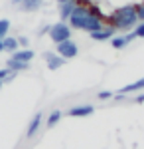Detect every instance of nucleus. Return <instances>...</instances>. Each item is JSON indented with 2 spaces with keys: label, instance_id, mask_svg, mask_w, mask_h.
I'll use <instances>...</instances> for the list:
<instances>
[{
  "label": "nucleus",
  "instance_id": "obj_1",
  "mask_svg": "<svg viewBox=\"0 0 144 149\" xmlns=\"http://www.w3.org/2000/svg\"><path fill=\"white\" fill-rule=\"evenodd\" d=\"M67 22H69L71 28L83 30V32H89V34L103 28V18H99L97 14H93V10L89 6H85V4H77Z\"/></svg>",
  "mask_w": 144,
  "mask_h": 149
},
{
  "label": "nucleus",
  "instance_id": "obj_2",
  "mask_svg": "<svg viewBox=\"0 0 144 149\" xmlns=\"http://www.w3.org/2000/svg\"><path fill=\"white\" fill-rule=\"evenodd\" d=\"M107 20H109V24H111L112 28L122 30V32L136 28V24H138V16H136V4H124V6L115 8V10H112L111 14L107 16Z\"/></svg>",
  "mask_w": 144,
  "mask_h": 149
},
{
  "label": "nucleus",
  "instance_id": "obj_3",
  "mask_svg": "<svg viewBox=\"0 0 144 149\" xmlns=\"http://www.w3.org/2000/svg\"><path fill=\"white\" fill-rule=\"evenodd\" d=\"M49 38H51V42L53 44H59V42H65L71 38V26L63 20H59L57 24H53L51 28H49Z\"/></svg>",
  "mask_w": 144,
  "mask_h": 149
},
{
  "label": "nucleus",
  "instance_id": "obj_4",
  "mask_svg": "<svg viewBox=\"0 0 144 149\" xmlns=\"http://www.w3.org/2000/svg\"><path fill=\"white\" fill-rule=\"evenodd\" d=\"M57 46V54L61 58H65V60H71V58H75L79 54V48L77 44L69 38V40H65V42H59V44H56Z\"/></svg>",
  "mask_w": 144,
  "mask_h": 149
},
{
  "label": "nucleus",
  "instance_id": "obj_5",
  "mask_svg": "<svg viewBox=\"0 0 144 149\" xmlns=\"http://www.w3.org/2000/svg\"><path fill=\"white\" fill-rule=\"evenodd\" d=\"M44 60L45 64H47V68L51 70V72H56V70H59L63 64H65L67 60L65 58H61L57 52H44Z\"/></svg>",
  "mask_w": 144,
  "mask_h": 149
},
{
  "label": "nucleus",
  "instance_id": "obj_6",
  "mask_svg": "<svg viewBox=\"0 0 144 149\" xmlns=\"http://www.w3.org/2000/svg\"><path fill=\"white\" fill-rule=\"evenodd\" d=\"M115 32H117V28H112L111 24H109V26H103L97 32H91V38L95 42H107V40H111L112 36H115Z\"/></svg>",
  "mask_w": 144,
  "mask_h": 149
},
{
  "label": "nucleus",
  "instance_id": "obj_7",
  "mask_svg": "<svg viewBox=\"0 0 144 149\" xmlns=\"http://www.w3.org/2000/svg\"><path fill=\"white\" fill-rule=\"evenodd\" d=\"M134 38H138L134 30L130 32V34H124V36H112V38H111V46L115 48V50H122L126 44H130Z\"/></svg>",
  "mask_w": 144,
  "mask_h": 149
},
{
  "label": "nucleus",
  "instance_id": "obj_8",
  "mask_svg": "<svg viewBox=\"0 0 144 149\" xmlns=\"http://www.w3.org/2000/svg\"><path fill=\"white\" fill-rule=\"evenodd\" d=\"M42 121H44V113H42V111H36L34 117L30 119V125L26 129V135H28V137H34V135L38 133V129L42 127Z\"/></svg>",
  "mask_w": 144,
  "mask_h": 149
},
{
  "label": "nucleus",
  "instance_id": "obj_9",
  "mask_svg": "<svg viewBox=\"0 0 144 149\" xmlns=\"http://www.w3.org/2000/svg\"><path fill=\"white\" fill-rule=\"evenodd\" d=\"M93 111H95V107L89 105V103H85V105H75V107H71V109L67 111V115H69V117H87V115H91Z\"/></svg>",
  "mask_w": 144,
  "mask_h": 149
},
{
  "label": "nucleus",
  "instance_id": "obj_10",
  "mask_svg": "<svg viewBox=\"0 0 144 149\" xmlns=\"http://www.w3.org/2000/svg\"><path fill=\"white\" fill-rule=\"evenodd\" d=\"M75 6H77V2H75V0L59 4V18H61L63 22H67V20H69V16H71V14H73V10H75Z\"/></svg>",
  "mask_w": 144,
  "mask_h": 149
},
{
  "label": "nucleus",
  "instance_id": "obj_11",
  "mask_svg": "<svg viewBox=\"0 0 144 149\" xmlns=\"http://www.w3.org/2000/svg\"><path fill=\"white\" fill-rule=\"evenodd\" d=\"M42 6H44V0H22L18 8L22 12H38Z\"/></svg>",
  "mask_w": 144,
  "mask_h": 149
},
{
  "label": "nucleus",
  "instance_id": "obj_12",
  "mask_svg": "<svg viewBox=\"0 0 144 149\" xmlns=\"http://www.w3.org/2000/svg\"><path fill=\"white\" fill-rule=\"evenodd\" d=\"M34 56H36V54H34V50H30V48H20V50H16L10 58L20 60V62H32Z\"/></svg>",
  "mask_w": 144,
  "mask_h": 149
},
{
  "label": "nucleus",
  "instance_id": "obj_13",
  "mask_svg": "<svg viewBox=\"0 0 144 149\" xmlns=\"http://www.w3.org/2000/svg\"><path fill=\"white\" fill-rule=\"evenodd\" d=\"M6 68L18 74V72H24V70H30V62H20V60H14V58H10V60L6 62Z\"/></svg>",
  "mask_w": 144,
  "mask_h": 149
},
{
  "label": "nucleus",
  "instance_id": "obj_14",
  "mask_svg": "<svg viewBox=\"0 0 144 149\" xmlns=\"http://www.w3.org/2000/svg\"><path fill=\"white\" fill-rule=\"evenodd\" d=\"M140 90H144V78H140V80L132 81V84H128V86H124V88H121L119 90V93H132V92H140Z\"/></svg>",
  "mask_w": 144,
  "mask_h": 149
},
{
  "label": "nucleus",
  "instance_id": "obj_15",
  "mask_svg": "<svg viewBox=\"0 0 144 149\" xmlns=\"http://www.w3.org/2000/svg\"><path fill=\"white\" fill-rule=\"evenodd\" d=\"M61 117H63V111L61 109H53L51 113L47 115V119H45V125L47 127H56L59 121H61Z\"/></svg>",
  "mask_w": 144,
  "mask_h": 149
},
{
  "label": "nucleus",
  "instance_id": "obj_16",
  "mask_svg": "<svg viewBox=\"0 0 144 149\" xmlns=\"http://www.w3.org/2000/svg\"><path fill=\"white\" fill-rule=\"evenodd\" d=\"M2 42H4V52H10V54H14L16 50H20L18 38H10V36H6Z\"/></svg>",
  "mask_w": 144,
  "mask_h": 149
},
{
  "label": "nucleus",
  "instance_id": "obj_17",
  "mask_svg": "<svg viewBox=\"0 0 144 149\" xmlns=\"http://www.w3.org/2000/svg\"><path fill=\"white\" fill-rule=\"evenodd\" d=\"M8 30H10V20L8 18H0V40H4L8 36Z\"/></svg>",
  "mask_w": 144,
  "mask_h": 149
},
{
  "label": "nucleus",
  "instance_id": "obj_18",
  "mask_svg": "<svg viewBox=\"0 0 144 149\" xmlns=\"http://www.w3.org/2000/svg\"><path fill=\"white\" fill-rule=\"evenodd\" d=\"M97 97H99L101 102H105V100H111V97H115V93L109 92V90H105V92H99V93H97Z\"/></svg>",
  "mask_w": 144,
  "mask_h": 149
},
{
  "label": "nucleus",
  "instance_id": "obj_19",
  "mask_svg": "<svg viewBox=\"0 0 144 149\" xmlns=\"http://www.w3.org/2000/svg\"><path fill=\"white\" fill-rule=\"evenodd\" d=\"M136 16H138V22H144V2L136 4Z\"/></svg>",
  "mask_w": 144,
  "mask_h": 149
},
{
  "label": "nucleus",
  "instance_id": "obj_20",
  "mask_svg": "<svg viewBox=\"0 0 144 149\" xmlns=\"http://www.w3.org/2000/svg\"><path fill=\"white\" fill-rule=\"evenodd\" d=\"M134 32H136V36H138V38H144V22H138V24H136Z\"/></svg>",
  "mask_w": 144,
  "mask_h": 149
},
{
  "label": "nucleus",
  "instance_id": "obj_21",
  "mask_svg": "<svg viewBox=\"0 0 144 149\" xmlns=\"http://www.w3.org/2000/svg\"><path fill=\"white\" fill-rule=\"evenodd\" d=\"M18 44H20V48H28V44H30V40H28L26 36H18Z\"/></svg>",
  "mask_w": 144,
  "mask_h": 149
},
{
  "label": "nucleus",
  "instance_id": "obj_22",
  "mask_svg": "<svg viewBox=\"0 0 144 149\" xmlns=\"http://www.w3.org/2000/svg\"><path fill=\"white\" fill-rule=\"evenodd\" d=\"M10 72H12V70H8V68H2V70H0V80L4 81L6 78H8V74H10Z\"/></svg>",
  "mask_w": 144,
  "mask_h": 149
},
{
  "label": "nucleus",
  "instance_id": "obj_23",
  "mask_svg": "<svg viewBox=\"0 0 144 149\" xmlns=\"http://www.w3.org/2000/svg\"><path fill=\"white\" fill-rule=\"evenodd\" d=\"M49 28H51V26H42V28H40V32H38V36H44V34H49Z\"/></svg>",
  "mask_w": 144,
  "mask_h": 149
},
{
  "label": "nucleus",
  "instance_id": "obj_24",
  "mask_svg": "<svg viewBox=\"0 0 144 149\" xmlns=\"http://www.w3.org/2000/svg\"><path fill=\"white\" fill-rule=\"evenodd\" d=\"M134 103H144V92L140 93V95H136V97H134Z\"/></svg>",
  "mask_w": 144,
  "mask_h": 149
},
{
  "label": "nucleus",
  "instance_id": "obj_25",
  "mask_svg": "<svg viewBox=\"0 0 144 149\" xmlns=\"http://www.w3.org/2000/svg\"><path fill=\"white\" fill-rule=\"evenodd\" d=\"M122 100H124V93H117L115 95V102H122Z\"/></svg>",
  "mask_w": 144,
  "mask_h": 149
},
{
  "label": "nucleus",
  "instance_id": "obj_26",
  "mask_svg": "<svg viewBox=\"0 0 144 149\" xmlns=\"http://www.w3.org/2000/svg\"><path fill=\"white\" fill-rule=\"evenodd\" d=\"M20 4H22V0H12V6H16V8H18Z\"/></svg>",
  "mask_w": 144,
  "mask_h": 149
},
{
  "label": "nucleus",
  "instance_id": "obj_27",
  "mask_svg": "<svg viewBox=\"0 0 144 149\" xmlns=\"http://www.w3.org/2000/svg\"><path fill=\"white\" fill-rule=\"evenodd\" d=\"M0 52H4V42L0 40Z\"/></svg>",
  "mask_w": 144,
  "mask_h": 149
},
{
  "label": "nucleus",
  "instance_id": "obj_28",
  "mask_svg": "<svg viewBox=\"0 0 144 149\" xmlns=\"http://www.w3.org/2000/svg\"><path fill=\"white\" fill-rule=\"evenodd\" d=\"M2 84H4V81H2V80H0V88H2Z\"/></svg>",
  "mask_w": 144,
  "mask_h": 149
}]
</instances>
